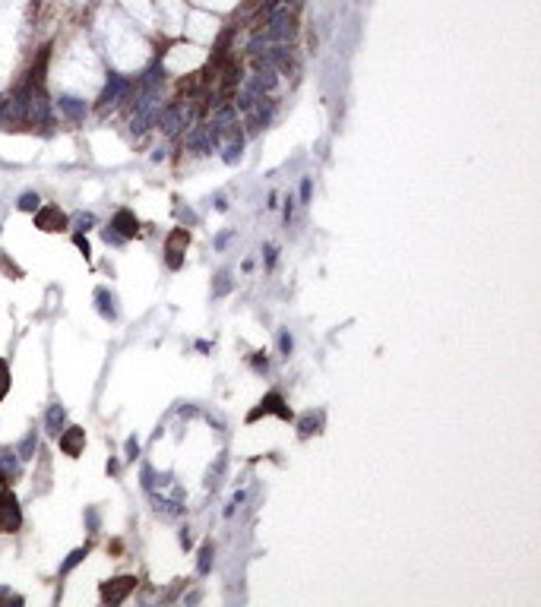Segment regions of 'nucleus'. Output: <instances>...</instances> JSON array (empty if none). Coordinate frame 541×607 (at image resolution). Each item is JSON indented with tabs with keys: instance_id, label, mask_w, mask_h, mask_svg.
Segmentation results:
<instances>
[{
	"instance_id": "obj_13",
	"label": "nucleus",
	"mask_w": 541,
	"mask_h": 607,
	"mask_svg": "<svg viewBox=\"0 0 541 607\" xmlns=\"http://www.w3.org/2000/svg\"><path fill=\"white\" fill-rule=\"evenodd\" d=\"M54 108H57V111L64 114V117H67L70 124H79V120H86V114H89V105H86V98H76V95H57Z\"/></svg>"
},
{
	"instance_id": "obj_18",
	"label": "nucleus",
	"mask_w": 541,
	"mask_h": 607,
	"mask_svg": "<svg viewBox=\"0 0 541 607\" xmlns=\"http://www.w3.org/2000/svg\"><path fill=\"white\" fill-rule=\"evenodd\" d=\"M45 427H48V434H51V436H57L60 430L67 427V408H64L60 402L48 408V414H45Z\"/></svg>"
},
{
	"instance_id": "obj_35",
	"label": "nucleus",
	"mask_w": 541,
	"mask_h": 607,
	"mask_svg": "<svg viewBox=\"0 0 541 607\" xmlns=\"http://www.w3.org/2000/svg\"><path fill=\"white\" fill-rule=\"evenodd\" d=\"M263 253H266V269H272V266H276V256H278V247H272V244H266V247H263Z\"/></svg>"
},
{
	"instance_id": "obj_39",
	"label": "nucleus",
	"mask_w": 541,
	"mask_h": 607,
	"mask_svg": "<svg viewBox=\"0 0 541 607\" xmlns=\"http://www.w3.org/2000/svg\"><path fill=\"white\" fill-rule=\"evenodd\" d=\"M292 218H294V200L288 196L285 200V225H292Z\"/></svg>"
},
{
	"instance_id": "obj_29",
	"label": "nucleus",
	"mask_w": 541,
	"mask_h": 607,
	"mask_svg": "<svg viewBox=\"0 0 541 607\" xmlns=\"http://www.w3.org/2000/svg\"><path fill=\"white\" fill-rule=\"evenodd\" d=\"M7 392H10V364L0 358V402H3Z\"/></svg>"
},
{
	"instance_id": "obj_15",
	"label": "nucleus",
	"mask_w": 541,
	"mask_h": 607,
	"mask_svg": "<svg viewBox=\"0 0 541 607\" xmlns=\"http://www.w3.org/2000/svg\"><path fill=\"white\" fill-rule=\"evenodd\" d=\"M162 86H165V67L155 60L143 76H136L133 92H162Z\"/></svg>"
},
{
	"instance_id": "obj_9",
	"label": "nucleus",
	"mask_w": 541,
	"mask_h": 607,
	"mask_svg": "<svg viewBox=\"0 0 541 607\" xmlns=\"http://www.w3.org/2000/svg\"><path fill=\"white\" fill-rule=\"evenodd\" d=\"M136 582H140L136 576L108 579V582H102V601H105V604H120V601H127V595L136 588Z\"/></svg>"
},
{
	"instance_id": "obj_17",
	"label": "nucleus",
	"mask_w": 541,
	"mask_h": 607,
	"mask_svg": "<svg viewBox=\"0 0 541 607\" xmlns=\"http://www.w3.org/2000/svg\"><path fill=\"white\" fill-rule=\"evenodd\" d=\"M95 307L102 314V320H117L120 316V307H117V298H114L108 288H95Z\"/></svg>"
},
{
	"instance_id": "obj_16",
	"label": "nucleus",
	"mask_w": 541,
	"mask_h": 607,
	"mask_svg": "<svg viewBox=\"0 0 541 607\" xmlns=\"http://www.w3.org/2000/svg\"><path fill=\"white\" fill-rule=\"evenodd\" d=\"M108 228H111V231H117L124 240H130V238H136V234H140V218H136L130 209H117Z\"/></svg>"
},
{
	"instance_id": "obj_37",
	"label": "nucleus",
	"mask_w": 541,
	"mask_h": 607,
	"mask_svg": "<svg viewBox=\"0 0 541 607\" xmlns=\"http://www.w3.org/2000/svg\"><path fill=\"white\" fill-rule=\"evenodd\" d=\"M86 522H89V532H98V510H86Z\"/></svg>"
},
{
	"instance_id": "obj_32",
	"label": "nucleus",
	"mask_w": 541,
	"mask_h": 607,
	"mask_svg": "<svg viewBox=\"0 0 541 607\" xmlns=\"http://www.w3.org/2000/svg\"><path fill=\"white\" fill-rule=\"evenodd\" d=\"M102 238H105V244H114V247H120V244H127V240L120 238L117 231H111V228H105V231H102Z\"/></svg>"
},
{
	"instance_id": "obj_25",
	"label": "nucleus",
	"mask_w": 541,
	"mask_h": 607,
	"mask_svg": "<svg viewBox=\"0 0 541 607\" xmlns=\"http://www.w3.org/2000/svg\"><path fill=\"white\" fill-rule=\"evenodd\" d=\"M16 206H19V212H32V215H35L38 206H41V196L32 193V190H26V193L16 200Z\"/></svg>"
},
{
	"instance_id": "obj_44",
	"label": "nucleus",
	"mask_w": 541,
	"mask_h": 607,
	"mask_svg": "<svg viewBox=\"0 0 541 607\" xmlns=\"http://www.w3.org/2000/svg\"><path fill=\"white\" fill-rule=\"evenodd\" d=\"M120 472V462L117 459H111V462H108V474H117Z\"/></svg>"
},
{
	"instance_id": "obj_28",
	"label": "nucleus",
	"mask_w": 541,
	"mask_h": 607,
	"mask_svg": "<svg viewBox=\"0 0 541 607\" xmlns=\"http://www.w3.org/2000/svg\"><path fill=\"white\" fill-rule=\"evenodd\" d=\"M278 351H282V358H288V354L294 351V338H292V332L288 329L278 332Z\"/></svg>"
},
{
	"instance_id": "obj_12",
	"label": "nucleus",
	"mask_w": 541,
	"mask_h": 607,
	"mask_svg": "<svg viewBox=\"0 0 541 607\" xmlns=\"http://www.w3.org/2000/svg\"><path fill=\"white\" fill-rule=\"evenodd\" d=\"M57 443H60V450H64V456H70V459L83 456V450H86V430L83 427H64L57 434Z\"/></svg>"
},
{
	"instance_id": "obj_45",
	"label": "nucleus",
	"mask_w": 541,
	"mask_h": 607,
	"mask_svg": "<svg viewBox=\"0 0 541 607\" xmlns=\"http://www.w3.org/2000/svg\"><path fill=\"white\" fill-rule=\"evenodd\" d=\"M162 158H165V146H158V149L152 152V162H162Z\"/></svg>"
},
{
	"instance_id": "obj_1",
	"label": "nucleus",
	"mask_w": 541,
	"mask_h": 607,
	"mask_svg": "<svg viewBox=\"0 0 541 607\" xmlns=\"http://www.w3.org/2000/svg\"><path fill=\"white\" fill-rule=\"evenodd\" d=\"M196 117V108L190 105V102H171V105H162V111H158V120H155V127H162V133L165 136H178L184 133V130L193 124Z\"/></svg>"
},
{
	"instance_id": "obj_26",
	"label": "nucleus",
	"mask_w": 541,
	"mask_h": 607,
	"mask_svg": "<svg viewBox=\"0 0 541 607\" xmlns=\"http://www.w3.org/2000/svg\"><path fill=\"white\" fill-rule=\"evenodd\" d=\"M86 557H89V548H76V550H73V554H70V557H67V560L60 563V576H67V572H70V570H73V566H79V563H83V560H86Z\"/></svg>"
},
{
	"instance_id": "obj_41",
	"label": "nucleus",
	"mask_w": 541,
	"mask_h": 607,
	"mask_svg": "<svg viewBox=\"0 0 541 607\" xmlns=\"http://www.w3.org/2000/svg\"><path fill=\"white\" fill-rule=\"evenodd\" d=\"M190 544H193V534H190V528H184L180 532V548H190Z\"/></svg>"
},
{
	"instance_id": "obj_27",
	"label": "nucleus",
	"mask_w": 541,
	"mask_h": 607,
	"mask_svg": "<svg viewBox=\"0 0 541 607\" xmlns=\"http://www.w3.org/2000/svg\"><path fill=\"white\" fill-rule=\"evenodd\" d=\"M231 291V272L228 269H222L216 276V285H212V294H216V298H222V294H228Z\"/></svg>"
},
{
	"instance_id": "obj_33",
	"label": "nucleus",
	"mask_w": 541,
	"mask_h": 607,
	"mask_svg": "<svg viewBox=\"0 0 541 607\" xmlns=\"http://www.w3.org/2000/svg\"><path fill=\"white\" fill-rule=\"evenodd\" d=\"M127 459H130V462H136V459H140V440H136V436H130V440H127Z\"/></svg>"
},
{
	"instance_id": "obj_30",
	"label": "nucleus",
	"mask_w": 541,
	"mask_h": 607,
	"mask_svg": "<svg viewBox=\"0 0 541 607\" xmlns=\"http://www.w3.org/2000/svg\"><path fill=\"white\" fill-rule=\"evenodd\" d=\"M92 225H95V215H92V212H79V215H76V228H79V231H89Z\"/></svg>"
},
{
	"instance_id": "obj_11",
	"label": "nucleus",
	"mask_w": 541,
	"mask_h": 607,
	"mask_svg": "<svg viewBox=\"0 0 541 607\" xmlns=\"http://www.w3.org/2000/svg\"><path fill=\"white\" fill-rule=\"evenodd\" d=\"M35 225L41 228V231H64L67 228V215L60 212V206H38L35 212Z\"/></svg>"
},
{
	"instance_id": "obj_38",
	"label": "nucleus",
	"mask_w": 541,
	"mask_h": 607,
	"mask_svg": "<svg viewBox=\"0 0 541 607\" xmlns=\"http://www.w3.org/2000/svg\"><path fill=\"white\" fill-rule=\"evenodd\" d=\"M250 364H254V370H263V374H266V367H269V364H266V354H254Z\"/></svg>"
},
{
	"instance_id": "obj_4",
	"label": "nucleus",
	"mask_w": 541,
	"mask_h": 607,
	"mask_svg": "<svg viewBox=\"0 0 541 607\" xmlns=\"http://www.w3.org/2000/svg\"><path fill=\"white\" fill-rule=\"evenodd\" d=\"M51 120H54V102L48 98L45 83H32V92H29V114H26V124L51 127Z\"/></svg>"
},
{
	"instance_id": "obj_3",
	"label": "nucleus",
	"mask_w": 541,
	"mask_h": 607,
	"mask_svg": "<svg viewBox=\"0 0 541 607\" xmlns=\"http://www.w3.org/2000/svg\"><path fill=\"white\" fill-rule=\"evenodd\" d=\"M184 143H187V149L196 152V155H212V152H218L222 139H218L216 127L206 120V124H190V127L184 130Z\"/></svg>"
},
{
	"instance_id": "obj_8",
	"label": "nucleus",
	"mask_w": 541,
	"mask_h": 607,
	"mask_svg": "<svg viewBox=\"0 0 541 607\" xmlns=\"http://www.w3.org/2000/svg\"><path fill=\"white\" fill-rule=\"evenodd\" d=\"M19 525H23L19 503H16L13 490L3 488V490H0V532H16Z\"/></svg>"
},
{
	"instance_id": "obj_24",
	"label": "nucleus",
	"mask_w": 541,
	"mask_h": 607,
	"mask_svg": "<svg viewBox=\"0 0 541 607\" xmlns=\"http://www.w3.org/2000/svg\"><path fill=\"white\" fill-rule=\"evenodd\" d=\"M212 557H216V548H212V544H203V548H200V560H196V576H209Z\"/></svg>"
},
{
	"instance_id": "obj_22",
	"label": "nucleus",
	"mask_w": 541,
	"mask_h": 607,
	"mask_svg": "<svg viewBox=\"0 0 541 607\" xmlns=\"http://www.w3.org/2000/svg\"><path fill=\"white\" fill-rule=\"evenodd\" d=\"M320 424H323V414L320 412H307L304 418H301V424H298V430H301V436H310V434H316L320 430Z\"/></svg>"
},
{
	"instance_id": "obj_42",
	"label": "nucleus",
	"mask_w": 541,
	"mask_h": 607,
	"mask_svg": "<svg viewBox=\"0 0 541 607\" xmlns=\"http://www.w3.org/2000/svg\"><path fill=\"white\" fill-rule=\"evenodd\" d=\"M282 3H285L288 10H294V13H298V10L304 7V3H307V0H282Z\"/></svg>"
},
{
	"instance_id": "obj_20",
	"label": "nucleus",
	"mask_w": 541,
	"mask_h": 607,
	"mask_svg": "<svg viewBox=\"0 0 541 607\" xmlns=\"http://www.w3.org/2000/svg\"><path fill=\"white\" fill-rule=\"evenodd\" d=\"M272 45H276V41L266 35V29H256L254 35H250V41H247V54H250V57H263Z\"/></svg>"
},
{
	"instance_id": "obj_31",
	"label": "nucleus",
	"mask_w": 541,
	"mask_h": 607,
	"mask_svg": "<svg viewBox=\"0 0 541 607\" xmlns=\"http://www.w3.org/2000/svg\"><path fill=\"white\" fill-rule=\"evenodd\" d=\"M310 193H314V177H304L301 180V202H304V206L310 202Z\"/></svg>"
},
{
	"instance_id": "obj_7",
	"label": "nucleus",
	"mask_w": 541,
	"mask_h": 607,
	"mask_svg": "<svg viewBox=\"0 0 541 607\" xmlns=\"http://www.w3.org/2000/svg\"><path fill=\"white\" fill-rule=\"evenodd\" d=\"M187 247H190V231L187 228H174V231L168 234V240H165L168 269H180V266H184V253H187Z\"/></svg>"
},
{
	"instance_id": "obj_34",
	"label": "nucleus",
	"mask_w": 541,
	"mask_h": 607,
	"mask_svg": "<svg viewBox=\"0 0 541 607\" xmlns=\"http://www.w3.org/2000/svg\"><path fill=\"white\" fill-rule=\"evenodd\" d=\"M73 244H76V247H79V250H83V256H86V260H89V253H92V250H89V240L83 238V231H76V234H73Z\"/></svg>"
},
{
	"instance_id": "obj_10",
	"label": "nucleus",
	"mask_w": 541,
	"mask_h": 607,
	"mask_svg": "<svg viewBox=\"0 0 541 607\" xmlns=\"http://www.w3.org/2000/svg\"><path fill=\"white\" fill-rule=\"evenodd\" d=\"M278 76L282 73H278L276 67H269L263 57H254V73H250V79H254L256 89L263 92V95H272V92L278 89V83H282Z\"/></svg>"
},
{
	"instance_id": "obj_40",
	"label": "nucleus",
	"mask_w": 541,
	"mask_h": 607,
	"mask_svg": "<svg viewBox=\"0 0 541 607\" xmlns=\"http://www.w3.org/2000/svg\"><path fill=\"white\" fill-rule=\"evenodd\" d=\"M231 238H234V231L218 234V238H216V250H222V247H225V244H228V240H231Z\"/></svg>"
},
{
	"instance_id": "obj_14",
	"label": "nucleus",
	"mask_w": 541,
	"mask_h": 607,
	"mask_svg": "<svg viewBox=\"0 0 541 607\" xmlns=\"http://www.w3.org/2000/svg\"><path fill=\"white\" fill-rule=\"evenodd\" d=\"M263 60L269 64V67H276L278 73H288V70L298 67V64H294V51L288 45H278V41L263 54Z\"/></svg>"
},
{
	"instance_id": "obj_23",
	"label": "nucleus",
	"mask_w": 541,
	"mask_h": 607,
	"mask_svg": "<svg viewBox=\"0 0 541 607\" xmlns=\"http://www.w3.org/2000/svg\"><path fill=\"white\" fill-rule=\"evenodd\" d=\"M16 452H19V459H23V462L35 459V452H38V434H35V430H32V434H26V440L16 446Z\"/></svg>"
},
{
	"instance_id": "obj_36",
	"label": "nucleus",
	"mask_w": 541,
	"mask_h": 607,
	"mask_svg": "<svg viewBox=\"0 0 541 607\" xmlns=\"http://www.w3.org/2000/svg\"><path fill=\"white\" fill-rule=\"evenodd\" d=\"M178 218H180V222H187V225H196V212L184 209V206H178Z\"/></svg>"
},
{
	"instance_id": "obj_19",
	"label": "nucleus",
	"mask_w": 541,
	"mask_h": 607,
	"mask_svg": "<svg viewBox=\"0 0 541 607\" xmlns=\"http://www.w3.org/2000/svg\"><path fill=\"white\" fill-rule=\"evenodd\" d=\"M0 472L7 478H19L23 474V459L16 450H0Z\"/></svg>"
},
{
	"instance_id": "obj_21",
	"label": "nucleus",
	"mask_w": 541,
	"mask_h": 607,
	"mask_svg": "<svg viewBox=\"0 0 541 607\" xmlns=\"http://www.w3.org/2000/svg\"><path fill=\"white\" fill-rule=\"evenodd\" d=\"M225 468H228V456H225V452H218V456H216V465H212L209 474H206V484H209V488H218V484H222V474H225Z\"/></svg>"
},
{
	"instance_id": "obj_2",
	"label": "nucleus",
	"mask_w": 541,
	"mask_h": 607,
	"mask_svg": "<svg viewBox=\"0 0 541 607\" xmlns=\"http://www.w3.org/2000/svg\"><path fill=\"white\" fill-rule=\"evenodd\" d=\"M266 35H269L272 41H278V45L294 41V35H298V13L288 10L285 3L276 7L269 16H266Z\"/></svg>"
},
{
	"instance_id": "obj_6",
	"label": "nucleus",
	"mask_w": 541,
	"mask_h": 607,
	"mask_svg": "<svg viewBox=\"0 0 541 607\" xmlns=\"http://www.w3.org/2000/svg\"><path fill=\"white\" fill-rule=\"evenodd\" d=\"M263 414H276V418H282V421H292L294 414H292V408L285 405V398H282V392L278 389H272V392H266L263 398H260V405H256L254 412L247 414V424H254V421H260Z\"/></svg>"
},
{
	"instance_id": "obj_43",
	"label": "nucleus",
	"mask_w": 541,
	"mask_h": 607,
	"mask_svg": "<svg viewBox=\"0 0 541 607\" xmlns=\"http://www.w3.org/2000/svg\"><path fill=\"white\" fill-rule=\"evenodd\" d=\"M216 209L218 212H228V200H225V196H216Z\"/></svg>"
},
{
	"instance_id": "obj_5",
	"label": "nucleus",
	"mask_w": 541,
	"mask_h": 607,
	"mask_svg": "<svg viewBox=\"0 0 541 607\" xmlns=\"http://www.w3.org/2000/svg\"><path fill=\"white\" fill-rule=\"evenodd\" d=\"M133 95V83H130L127 76L120 73H111L102 86V95H98V108H111V105H120V102H127Z\"/></svg>"
}]
</instances>
